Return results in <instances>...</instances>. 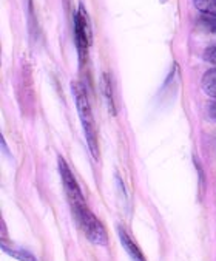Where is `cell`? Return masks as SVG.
<instances>
[{
  "label": "cell",
  "instance_id": "3957f363",
  "mask_svg": "<svg viewBox=\"0 0 216 261\" xmlns=\"http://www.w3.org/2000/svg\"><path fill=\"white\" fill-rule=\"evenodd\" d=\"M74 39L79 51V58L82 62L87 59L88 48L93 45V27L84 4H79L77 13L74 14Z\"/></svg>",
  "mask_w": 216,
  "mask_h": 261
},
{
  "label": "cell",
  "instance_id": "30bf717a",
  "mask_svg": "<svg viewBox=\"0 0 216 261\" xmlns=\"http://www.w3.org/2000/svg\"><path fill=\"white\" fill-rule=\"evenodd\" d=\"M199 22H201V25H202L207 31H210V33H213V34H216V16H207V14H202V16H201V19H199Z\"/></svg>",
  "mask_w": 216,
  "mask_h": 261
},
{
  "label": "cell",
  "instance_id": "8992f818",
  "mask_svg": "<svg viewBox=\"0 0 216 261\" xmlns=\"http://www.w3.org/2000/svg\"><path fill=\"white\" fill-rule=\"evenodd\" d=\"M118 235H119V240H121L124 249L128 252V255H130V258H131L133 261H145V256L142 255L141 249H139L138 244L131 240V237L127 233V230H125L124 227L118 226Z\"/></svg>",
  "mask_w": 216,
  "mask_h": 261
},
{
  "label": "cell",
  "instance_id": "ba28073f",
  "mask_svg": "<svg viewBox=\"0 0 216 261\" xmlns=\"http://www.w3.org/2000/svg\"><path fill=\"white\" fill-rule=\"evenodd\" d=\"M2 249H4V252H7L8 255H11V256L17 258L19 261H37L34 255H31L30 252H26V250H23V249L8 247L5 243H2Z\"/></svg>",
  "mask_w": 216,
  "mask_h": 261
},
{
  "label": "cell",
  "instance_id": "6da1fadb",
  "mask_svg": "<svg viewBox=\"0 0 216 261\" xmlns=\"http://www.w3.org/2000/svg\"><path fill=\"white\" fill-rule=\"evenodd\" d=\"M71 91L74 96V102H76V109L80 118V124L85 133V139L90 148L91 156L99 161V145H97V135H96V125H94V118H93V112L90 107V100L87 97L85 88L80 82H73L71 84Z\"/></svg>",
  "mask_w": 216,
  "mask_h": 261
},
{
  "label": "cell",
  "instance_id": "52a82bcc",
  "mask_svg": "<svg viewBox=\"0 0 216 261\" xmlns=\"http://www.w3.org/2000/svg\"><path fill=\"white\" fill-rule=\"evenodd\" d=\"M201 87H202V91H204L207 96L216 99V67L207 70V71L202 74Z\"/></svg>",
  "mask_w": 216,
  "mask_h": 261
},
{
  "label": "cell",
  "instance_id": "7a4b0ae2",
  "mask_svg": "<svg viewBox=\"0 0 216 261\" xmlns=\"http://www.w3.org/2000/svg\"><path fill=\"white\" fill-rule=\"evenodd\" d=\"M73 212H74V217H76L77 223L80 224L84 233L87 235V238L91 243L99 244V246H106L108 244V235L105 232L103 224L99 221V218H96V215L87 207V202L73 207Z\"/></svg>",
  "mask_w": 216,
  "mask_h": 261
},
{
  "label": "cell",
  "instance_id": "7c38bea8",
  "mask_svg": "<svg viewBox=\"0 0 216 261\" xmlns=\"http://www.w3.org/2000/svg\"><path fill=\"white\" fill-rule=\"evenodd\" d=\"M208 116H210V119L216 121V100L211 102L208 106Z\"/></svg>",
  "mask_w": 216,
  "mask_h": 261
},
{
  "label": "cell",
  "instance_id": "8fae6325",
  "mask_svg": "<svg viewBox=\"0 0 216 261\" xmlns=\"http://www.w3.org/2000/svg\"><path fill=\"white\" fill-rule=\"evenodd\" d=\"M202 58H204L205 62H208V64H211V65L216 67V43L204 49Z\"/></svg>",
  "mask_w": 216,
  "mask_h": 261
},
{
  "label": "cell",
  "instance_id": "9c48e42d",
  "mask_svg": "<svg viewBox=\"0 0 216 261\" xmlns=\"http://www.w3.org/2000/svg\"><path fill=\"white\" fill-rule=\"evenodd\" d=\"M193 4L202 14L216 16V0H193Z\"/></svg>",
  "mask_w": 216,
  "mask_h": 261
},
{
  "label": "cell",
  "instance_id": "277c9868",
  "mask_svg": "<svg viewBox=\"0 0 216 261\" xmlns=\"http://www.w3.org/2000/svg\"><path fill=\"white\" fill-rule=\"evenodd\" d=\"M58 167H59V173H61V178H62V184H64V189L73 204V207L76 205H80V204H85V199H84V195H82V190L71 172V169L68 167L67 161L62 158V156H58Z\"/></svg>",
  "mask_w": 216,
  "mask_h": 261
},
{
  "label": "cell",
  "instance_id": "5b68a950",
  "mask_svg": "<svg viewBox=\"0 0 216 261\" xmlns=\"http://www.w3.org/2000/svg\"><path fill=\"white\" fill-rule=\"evenodd\" d=\"M100 90H102V94H103V100H105V106L110 112L112 116H116L118 115V110H116V103H115V96H113V85H112V77L108 73H102V77H100Z\"/></svg>",
  "mask_w": 216,
  "mask_h": 261
}]
</instances>
